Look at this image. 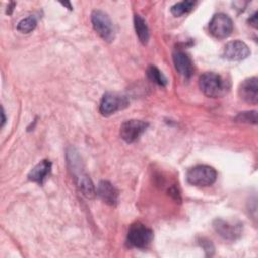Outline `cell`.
I'll use <instances>...</instances> for the list:
<instances>
[{"mask_svg": "<svg viewBox=\"0 0 258 258\" xmlns=\"http://www.w3.org/2000/svg\"><path fill=\"white\" fill-rule=\"evenodd\" d=\"M240 98L249 104H257L258 101V84L257 78H249L243 81L239 87Z\"/></svg>", "mask_w": 258, "mask_h": 258, "instance_id": "10", "label": "cell"}, {"mask_svg": "<svg viewBox=\"0 0 258 258\" xmlns=\"http://www.w3.org/2000/svg\"><path fill=\"white\" fill-rule=\"evenodd\" d=\"M236 120H237V122L256 124V122H257V114H256V111L240 113V114L236 117Z\"/></svg>", "mask_w": 258, "mask_h": 258, "instance_id": "18", "label": "cell"}, {"mask_svg": "<svg viewBox=\"0 0 258 258\" xmlns=\"http://www.w3.org/2000/svg\"><path fill=\"white\" fill-rule=\"evenodd\" d=\"M211 34L219 39L228 37L233 31L232 19L224 13H217L213 16L209 23Z\"/></svg>", "mask_w": 258, "mask_h": 258, "instance_id": "5", "label": "cell"}, {"mask_svg": "<svg viewBox=\"0 0 258 258\" xmlns=\"http://www.w3.org/2000/svg\"><path fill=\"white\" fill-rule=\"evenodd\" d=\"M1 115H2V124H1V126H3V125H4V122H5V116H4V111H3V109H2Z\"/></svg>", "mask_w": 258, "mask_h": 258, "instance_id": "20", "label": "cell"}, {"mask_svg": "<svg viewBox=\"0 0 258 258\" xmlns=\"http://www.w3.org/2000/svg\"><path fill=\"white\" fill-rule=\"evenodd\" d=\"M213 226L216 232L227 240H236L240 237L242 228L240 224H232L222 219H217L214 221Z\"/></svg>", "mask_w": 258, "mask_h": 258, "instance_id": "9", "label": "cell"}, {"mask_svg": "<svg viewBox=\"0 0 258 258\" xmlns=\"http://www.w3.org/2000/svg\"><path fill=\"white\" fill-rule=\"evenodd\" d=\"M127 239L131 246L144 249L151 243L153 239V232L143 224L135 223L130 226Z\"/></svg>", "mask_w": 258, "mask_h": 258, "instance_id": "4", "label": "cell"}, {"mask_svg": "<svg viewBox=\"0 0 258 258\" xmlns=\"http://www.w3.org/2000/svg\"><path fill=\"white\" fill-rule=\"evenodd\" d=\"M249 22H250V24H252L254 27H257V13H254V14L250 17Z\"/></svg>", "mask_w": 258, "mask_h": 258, "instance_id": "19", "label": "cell"}, {"mask_svg": "<svg viewBox=\"0 0 258 258\" xmlns=\"http://www.w3.org/2000/svg\"><path fill=\"white\" fill-rule=\"evenodd\" d=\"M36 24H37V21H36L35 17L28 16L26 18L21 19L18 22L17 30L22 32V33H28V32L32 31L36 27Z\"/></svg>", "mask_w": 258, "mask_h": 258, "instance_id": "17", "label": "cell"}, {"mask_svg": "<svg viewBox=\"0 0 258 258\" xmlns=\"http://www.w3.org/2000/svg\"><path fill=\"white\" fill-rule=\"evenodd\" d=\"M147 77L152 81L154 82L155 84L159 85V86H166L167 84V80L166 78L164 77V75L154 66H150L148 69H147Z\"/></svg>", "mask_w": 258, "mask_h": 258, "instance_id": "15", "label": "cell"}, {"mask_svg": "<svg viewBox=\"0 0 258 258\" xmlns=\"http://www.w3.org/2000/svg\"><path fill=\"white\" fill-rule=\"evenodd\" d=\"M251 53L248 45L241 40H233L228 42L223 51L225 58L229 60H242L249 56Z\"/></svg>", "mask_w": 258, "mask_h": 258, "instance_id": "8", "label": "cell"}, {"mask_svg": "<svg viewBox=\"0 0 258 258\" xmlns=\"http://www.w3.org/2000/svg\"><path fill=\"white\" fill-rule=\"evenodd\" d=\"M128 106V100L126 97L116 93L108 92L104 94L101 104L100 113L104 116H110L119 110H122Z\"/></svg>", "mask_w": 258, "mask_h": 258, "instance_id": "6", "label": "cell"}, {"mask_svg": "<svg viewBox=\"0 0 258 258\" xmlns=\"http://www.w3.org/2000/svg\"><path fill=\"white\" fill-rule=\"evenodd\" d=\"M134 27H135V31H136V34H137L139 40L143 44H146L149 39L148 26L146 24V21L138 14H136L134 16Z\"/></svg>", "mask_w": 258, "mask_h": 258, "instance_id": "14", "label": "cell"}, {"mask_svg": "<svg viewBox=\"0 0 258 258\" xmlns=\"http://www.w3.org/2000/svg\"><path fill=\"white\" fill-rule=\"evenodd\" d=\"M173 63L176 71L184 78H189L192 75V62L186 53L182 51H175L173 53Z\"/></svg>", "mask_w": 258, "mask_h": 258, "instance_id": "12", "label": "cell"}, {"mask_svg": "<svg viewBox=\"0 0 258 258\" xmlns=\"http://www.w3.org/2000/svg\"><path fill=\"white\" fill-rule=\"evenodd\" d=\"M97 195L108 205L114 206L118 202V190L111 182L107 180H102L99 182L97 186Z\"/></svg>", "mask_w": 258, "mask_h": 258, "instance_id": "11", "label": "cell"}, {"mask_svg": "<svg viewBox=\"0 0 258 258\" xmlns=\"http://www.w3.org/2000/svg\"><path fill=\"white\" fill-rule=\"evenodd\" d=\"M186 179L196 186H209L216 181L217 171L209 165H197L187 171Z\"/></svg>", "mask_w": 258, "mask_h": 258, "instance_id": "2", "label": "cell"}, {"mask_svg": "<svg viewBox=\"0 0 258 258\" xmlns=\"http://www.w3.org/2000/svg\"><path fill=\"white\" fill-rule=\"evenodd\" d=\"M51 169V162L49 160H42L37 163L29 172L28 178L37 183H43L46 176L49 174Z\"/></svg>", "mask_w": 258, "mask_h": 258, "instance_id": "13", "label": "cell"}, {"mask_svg": "<svg viewBox=\"0 0 258 258\" xmlns=\"http://www.w3.org/2000/svg\"><path fill=\"white\" fill-rule=\"evenodd\" d=\"M91 20L95 31L105 40L111 42L114 39V25L107 13L102 10H94Z\"/></svg>", "mask_w": 258, "mask_h": 258, "instance_id": "3", "label": "cell"}, {"mask_svg": "<svg viewBox=\"0 0 258 258\" xmlns=\"http://www.w3.org/2000/svg\"><path fill=\"white\" fill-rule=\"evenodd\" d=\"M194 6H195L194 1H181L174 4L170 10L174 16H180L184 13L189 12L194 8Z\"/></svg>", "mask_w": 258, "mask_h": 258, "instance_id": "16", "label": "cell"}, {"mask_svg": "<svg viewBox=\"0 0 258 258\" xmlns=\"http://www.w3.org/2000/svg\"><path fill=\"white\" fill-rule=\"evenodd\" d=\"M199 85L201 91L208 97L217 98L225 94L227 87L221 76L218 74L208 72L200 77Z\"/></svg>", "mask_w": 258, "mask_h": 258, "instance_id": "1", "label": "cell"}, {"mask_svg": "<svg viewBox=\"0 0 258 258\" xmlns=\"http://www.w3.org/2000/svg\"><path fill=\"white\" fill-rule=\"evenodd\" d=\"M148 124L140 120H128L120 127V135L128 143L134 142L146 130Z\"/></svg>", "mask_w": 258, "mask_h": 258, "instance_id": "7", "label": "cell"}]
</instances>
